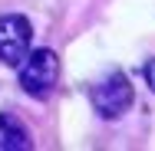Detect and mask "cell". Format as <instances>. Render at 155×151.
Masks as SVG:
<instances>
[{
  "label": "cell",
  "instance_id": "cell-3",
  "mask_svg": "<svg viewBox=\"0 0 155 151\" xmlns=\"http://www.w3.org/2000/svg\"><path fill=\"white\" fill-rule=\"evenodd\" d=\"M30 43H33V27L27 17H20V13L0 17V62L3 66H20L23 56L30 53Z\"/></svg>",
  "mask_w": 155,
  "mask_h": 151
},
{
  "label": "cell",
  "instance_id": "cell-2",
  "mask_svg": "<svg viewBox=\"0 0 155 151\" xmlns=\"http://www.w3.org/2000/svg\"><path fill=\"white\" fill-rule=\"evenodd\" d=\"M132 99H135V92H132V82H129L125 72L106 76V79L93 89V105H96V112H99L106 121L125 115L129 105H132Z\"/></svg>",
  "mask_w": 155,
  "mask_h": 151
},
{
  "label": "cell",
  "instance_id": "cell-5",
  "mask_svg": "<svg viewBox=\"0 0 155 151\" xmlns=\"http://www.w3.org/2000/svg\"><path fill=\"white\" fill-rule=\"evenodd\" d=\"M142 76H145V82H149V89L155 92V59H149L142 66Z\"/></svg>",
  "mask_w": 155,
  "mask_h": 151
},
{
  "label": "cell",
  "instance_id": "cell-4",
  "mask_svg": "<svg viewBox=\"0 0 155 151\" xmlns=\"http://www.w3.org/2000/svg\"><path fill=\"white\" fill-rule=\"evenodd\" d=\"M27 148H33L30 131L13 115H0V151H27Z\"/></svg>",
  "mask_w": 155,
  "mask_h": 151
},
{
  "label": "cell",
  "instance_id": "cell-1",
  "mask_svg": "<svg viewBox=\"0 0 155 151\" xmlns=\"http://www.w3.org/2000/svg\"><path fill=\"white\" fill-rule=\"evenodd\" d=\"M60 79V56L53 49H33L20 62V89L30 99H46Z\"/></svg>",
  "mask_w": 155,
  "mask_h": 151
}]
</instances>
